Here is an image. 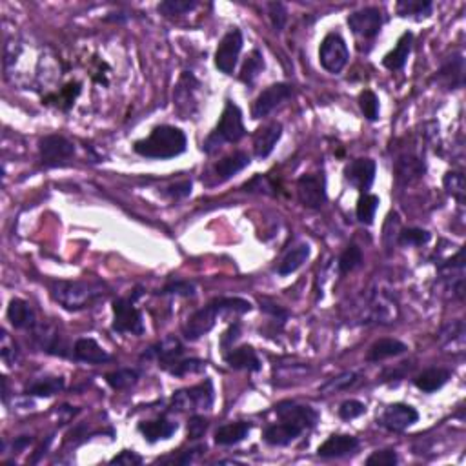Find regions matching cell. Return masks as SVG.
I'll list each match as a JSON object with an SVG mask.
<instances>
[{
    "label": "cell",
    "mask_w": 466,
    "mask_h": 466,
    "mask_svg": "<svg viewBox=\"0 0 466 466\" xmlns=\"http://www.w3.org/2000/svg\"><path fill=\"white\" fill-rule=\"evenodd\" d=\"M31 443H33V437H18V439H15V443H13V452H21V450H24L25 446H30Z\"/></svg>",
    "instance_id": "obj_56"
},
{
    "label": "cell",
    "mask_w": 466,
    "mask_h": 466,
    "mask_svg": "<svg viewBox=\"0 0 466 466\" xmlns=\"http://www.w3.org/2000/svg\"><path fill=\"white\" fill-rule=\"evenodd\" d=\"M221 317V308H219V301H212L208 306L197 309L195 314L191 315L184 324V337L188 341H197L203 335L210 334L215 326L217 319Z\"/></svg>",
    "instance_id": "obj_7"
},
{
    "label": "cell",
    "mask_w": 466,
    "mask_h": 466,
    "mask_svg": "<svg viewBox=\"0 0 466 466\" xmlns=\"http://www.w3.org/2000/svg\"><path fill=\"white\" fill-rule=\"evenodd\" d=\"M140 462H142V458H139L133 452H127V450H124L117 458L111 459V465H140Z\"/></svg>",
    "instance_id": "obj_54"
},
{
    "label": "cell",
    "mask_w": 466,
    "mask_h": 466,
    "mask_svg": "<svg viewBox=\"0 0 466 466\" xmlns=\"http://www.w3.org/2000/svg\"><path fill=\"white\" fill-rule=\"evenodd\" d=\"M250 162H251V159L248 153L233 152L217 162L213 170H215V175L219 181H228V178H232L233 175H237L239 171H242L244 168H248Z\"/></svg>",
    "instance_id": "obj_21"
},
{
    "label": "cell",
    "mask_w": 466,
    "mask_h": 466,
    "mask_svg": "<svg viewBox=\"0 0 466 466\" xmlns=\"http://www.w3.org/2000/svg\"><path fill=\"white\" fill-rule=\"evenodd\" d=\"M79 93H81V84H79V82H75V84H73V82H72V84H68L66 88L62 89V93H60V101L66 102V108H69Z\"/></svg>",
    "instance_id": "obj_53"
},
{
    "label": "cell",
    "mask_w": 466,
    "mask_h": 466,
    "mask_svg": "<svg viewBox=\"0 0 466 466\" xmlns=\"http://www.w3.org/2000/svg\"><path fill=\"white\" fill-rule=\"evenodd\" d=\"M356 382H357V373L346 372L337 375V377H331L330 381L324 382V385L319 388V392H322V394H334V392L346 390V388H350V386L356 385Z\"/></svg>",
    "instance_id": "obj_38"
},
{
    "label": "cell",
    "mask_w": 466,
    "mask_h": 466,
    "mask_svg": "<svg viewBox=\"0 0 466 466\" xmlns=\"http://www.w3.org/2000/svg\"><path fill=\"white\" fill-rule=\"evenodd\" d=\"M445 188L448 191L450 195L458 199L459 203H465V195H466V183H465V175L459 174V171H448L445 175Z\"/></svg>",
    "instance_id": "obj_37"
},
{
    "label": "cell",
    "mask_w": 466,
    "mask_h": 466,
    "mask_svg": "<svg viewBox=\"0 0 466 466\" xmlns=\"http://www.w3.org/2000/svg\"><path fill=\"white\" fill-rule=\"evenodd\" d=\"M359 108L368 120L379 119V98L377 95L370 91V89H365V91L359 95Z\"/></svg>",
    "instance_id": "obj_39"
},
{
    "label": "cell",
    "mask_w": 466,
    "mask_h": 466,
    "mask_svg": "<svg viewBox=\"0 0 466 466\" xmlns=\"http://www.w3.org/2000/svg\"><path fill=\"white\" fill-rule=\"evenodd\" d=\"M225 360L233 370H248V372H258L261 370V360H258L257 352L248 344L226 353Z\"/></svg>",
    "instance_id": "obj_23"
},
{
    "label": "cell",
    "mask_w": 466,
    "mask_h": 466,
    "mask_svg": "<svg viewBox=\"0 0 466 466\" xmlns=\"http://www.w3.org/2000/svg\"><path fill=\"white\" fill-rule=\"evenodd\" d=\"M250 424L242 423V421L225 424V426H221V428L215 432V443L221 446L237 445V443H241L242 439L250 433Z\"/></svg>",
    "instance_id": "obj_28"
},
{
    "label": "cell",
    "mask_w": 466,
    "mask_h": 466,
    "mask_svg": "<svg viewBox=\"0 0 466 466\" xmlns=\"http://www.w3.org/2000/svg\"><path fill=\"white\" fill-rule=\"evenodd\" d=\"M239 331H241V326H239V324H233V326L229 328L228 331H226L225 337H222V346H229V344H232L233 341L237 339Z\"/></svg>",
    "instance_id": "obj_55"
},
{
    "label": "cell",
    "mask_w": 466,
    "mask_h": 466,
    "mask_svg": "<svg viewBox=\"0 0 466 466\" xmlns=\"http://www.w3.org/2000/svg\"><path fill=\"white\" fill-rule=\"evenodd\" d=\"M186 144L188 140L183 130L164 124V126L155 127L146 139L137 140L133 149L140 157L166 161V159L178 157L181 153L186 152Z\"/></svg>",
    "instance_id": "obj_1"
},
{
    "label": "cell",
    "mask_w": 466,
    "mask_h": 466,
    "mask_svg": "<svg viewBox=\"0 0 466 466\" xmlns=\"http://www.w3.org/2000/svg\"><path fill=\"white\" fill-rule=\"evenodd\" d=\"M268 15H270V21L271 24H273V28H275V31H283L284 25H286V8H284V4H280V2H271V4H268Z\"/></svg>",
    "instance_id": "obj_46"
},
{
    "label": "cell",
    "mask_w": 466,
    "mask_h": 466,
    "mask_svg": "<svg viewBox=\"0 0 466 466\" xmlns=\"http://www.w3.org/2000/svg\"><path fill=\"white\" fill-rule=\"evenodd\" d=\"M242 33L241 30H232L222 37L221 44L215 51V66L226 75H232L235 66H237L239 55L242 51Z\"/></svg>",
    "instance_id": "obj_9"
},
{
    "label": "cell",
    "mask_w": 466,
    "mask_h": 466,
    "mask_svg": "<svg viewBox=\"0 0 466 466\" xmlns=\"http://www.w3.org/2000/svg\"><path fill=\"white\" fill-rule=\"evenodd\" d=\"M73 353H75L76 359L88 363V365H101V363H106V360L111 359L110 353L97 341L89 339V337H82V339L76 341Z\"/></svg>",
    "instance_id": "obj_20"
},
{
    "label": "cell",
    "mask_w": 466,
    "mask_h": 466,
    "mask_svg": "<svg viewBox=\"0 0 466 466\" xmlns=\"http://www.w3.org/2000/svg\"><path fill=\"white\" fill-rule=\"evenodd\" d=\"M297 197L302 206L312 210L321 208L326 203V183L319 174H306L297 181Z\"/></svg>",
    "instance_id": "obj_8"
},
{
    "label": "cell",
    "mask_w": 466,
    "mask_h": 466,
    "mask_svg": "<svg viewBox=\"0 0 466 466\" xmlns=\"http://www.w3.org/2000/svg\"><path fill=\"white\" fill-rule=\"evenodd\" d=\"M423 171H424V168H423V164H421L419 161H417V159H403V161L399 162V166H397V174H399V177L403 178V177H407V178H410V177H419V175H423Z\"/></svg>",
    "instance_id": "obj_47"
},
{
    "label": "cell",
    "mask_w": 466,
    "mask_h": 466,
    "mask_svg": "<svg viewBox=\"0 0 466 466\" xmlns=\"http://www.w3.org/2000/svg\"><path fill=\"white\" fill-rule=\"evenodd\" d=\"M348 59H350L348 46L339 33H328L326 37L322 38L319 60H321V66L328 73L343 72L344 66L348 64Z\"/></svg>",
    "instance_id": "obj_5"
},
{
    "label": "cell",
    "mask_w": 466,
    "mask_h": 466,
    "mask_svg": "<svg viewBox=\"0 0 466 466\" xmlns=\"http://www.w3.org/2000/svg\"><path fill=\"white\" fill-rule=\"evenodd\" d=\"M432 235L426 229L421 228H408L399 233V244L403 246H423L428 244Z\"/></svg>",
    "instance_id": "obj_40"
},
{
    "label": "cell",
    "mask_w": 466,
    "mask_h": 466,
    "mask_svg": "<svg viewBox=\"0 0 466 466\" xmlns=\"http://www.w3.org/2000/svg\"><path fill=\"white\" fill-rule=\"evenodd\" d=\"M197 8L195 0H166L159 4V13L162 15H184V13H190L191 9Z\"/></svg>",
    "instance_id": "obj_42"
},
{
    "label": "cell",
    "mask_w": 466,
    "mask_h": 466,
    "mask_svg": "<svg viewBox=\"0 0 466 466\" xmlns=\"http://www.w3.org/2000/svg\"><path fill=\"white\" fill-rule=\"evenodd\" d=\"M166 195L170 199H186L188 195H191V183L190 181H183V183L171 184L170 188H166Z\"/></svg>",
    "instance_id": "obj_51"
},
{
    "label": "cell",
    "mask_w": 466,
    "mask_h": 466,
    "mask_svg": "<svg viewBox=\"0 0 466 466\" xmlns=\"http://www.w3.org/2000/svg\"><path fill=\"white\" fill-rule=\"evenodd\" d=\"M408 350L407 344L399 339H379L370 346L368 353H366V359L370 363H379V360L390 359V357H397L401 353H404Z\"/></svg>",
    "instance_id": "obj_25"
},
{
    "label": "cell",
    "mask_w": 466,
    "mask_h": 466,
    "mask_svg": "<svg viewBox=\"0 0 466 466\" xmlns=\"http://www.w3.org/2000/svg\"><path fill=\"white\" fill-rule=\"evenodd\" d=\"M244 190L246 191H264V193H270V195H273V186L270 184V181H268L264 175H257L255 178H251L250 183L244 184Z\"/></svg>",
    "instance_id": "obj_52"
},
{
    "label": "cell",
    "mask_w": 466,
    "mask_h": 466,
    "mask_svg": "<svg viewBox=\"0 0 466 466\" xmlns=\"http://www.w3.org/2000/svg\"><path fill=\"white\" fill-rule=\"evenodd\" d=\"M162 295H184V297H191L195 293V286L186 280H177V283H170L166 284L164 288L161 290Z\"/></svg>",
    "instance_id": "obj_48"
},
{
    "label": "cell",
    "mask_w": 466,
    "mask_h": 466,
    "mask_svg": "<svg viewBox=\"0 0 466 466\" xmlns=\"http://www.w3.org/2000/svg\"><path fill=\"white\" fill-rule=\"evenodd\" d=\"M302 432L305 430L301 426L288 423V421H280L279 424H271L264 430V441L271 446H286L295 441Z\"/></svg>",
    "instance_id": "obj_19"
},
{
    "label": "cell",
    "mask_w": 466,
    "mask_h": 466,
    "mask_svg": "<svg viewBox=\"0 0 466 466\" xmlns=\"http://www.w3.org/2000/svg\"><path fill=\"white\" fill-rule=\"evenodd\" d=\"M40 159L46 166H57L75 155V146L62 135H47L38 142Z\"/></svg>",
    "instance_id": "obj_12"
},
{
    "label": "cell",
    "mask_w": 466,
    "mask_h": 466,
    "mask_svg": "<svg viewBox=\"0 0 466 466\" xmlns=\"http://www.w3.org/2000/svg\"><path fill=\"white\" fill-rule=\"evenodd\" d=\"M280 135H283V124L280 123H270L257 130L254 137L255 157L266 159L277 146Z\"/></svg>",
    "instance_id": "obj_18"
},
{
    "label": "cell",
    "mask_w": 466,
    "mask_h": 466,
    "mask_svg": "<svg viewBox=\"0 0 466 466\" xmlns=\"http://www.w3.org/2000/svg\"><path fill=\"white\" fill-rule=\"evenodd\" d=\"M366 411V407L360 401H356V399H350V401H344L343 404L339 407V417L344 421H352L360 417Z\"/></svg>",
    "instance_id": "obj_44"
},
{
    "label": "cell",
    "mask_w": 466,
    "mask_h": 466,
    "mask_svg": "<svg viewBox=\"0 0 466 466\" xmlns=\"http://www.w3.org/2000/svg\"><path fill=\"white\" fill-rule=\"evenodd\" d=\"M275 414L280 421H288V423L301 426L302 430L314 428L319 421V414L309 407H302V404L292 403V401H283L275 407Z\"/></svg>",
    "instance_id": "obj_15"
},
{
    "label": "cell",
    "mask_w": 466,
    "mask_h": 466,
    "mask_svg": "<svg viewBox=\"0 0 466 466\" xmlns=\"http://www.w3.org/2000/svg\"><path fill=\"white\" fill-rule=\"evenodd\" d=\"M448 379H450V370L428 368L414 379V385H416L419 390L426 392V394H432V392L441 390L443 386L448 382Z\"/></svg>",
    "instance_id": "obj_27"
},
{
    "label": "cell",
    "mask_w": 466,
    "mask_h": 466,
    "mask_svg": "<svg viewBox=\"0 0 466 466\" xmlns=\"http://www.w3.org/2000/svg\"><path fill=\"white\" fill-rule=\"evenodd\" d=\"M411 44H414V35H411L410 31L401 35V38L397 40V46L382 59L385 68L392 69V72L403 69L404 64L408 62V57H410L411 53Z\"/></svg>",
    "instance_id": "obj_24"
},
{
    "label": "cell",
    "mask_w": 466,
    "mask_h": 466,
    "mask_svg": "<svg viewBox=\"0 0 466 466\" xmlns=\"http://www.w3.org/2000/svg\"><path fill=\"white\" fill-rule=\"evenodd\" d=\"M359 448V439L353 436H331L317 448L319 458L337 459L353 454Z\"/></svg>",
    "instance_id": "obj_16"
},
{
    "label": "cell",
    "mask_w": 466,
    "mask_h": 466,
    "mask_svg": "<svg viewBox=\"0 0 466 466\" xmlns=\"http://www.w3.org/2000/svg\"><path fill=\"white\" fill-rule=\"evenodd\" d=\"M375 170H377V166H375V161H372V159H356V161H352L344 168V178L353 188H357L360 193H368L373 181H375Z\"/></svg>",
    "instance_id": "obj_14"
},
{
    "label": "cell",
    "mask_w": 466,
    "mask_h": 466,
    "mask_svg": "<svg viewBox=\"0 0 466 466\" xmlns=\"http://www.w3.org/2000/svg\"><path fill=\"white\" fill-rule=\"evenodd\" d=\"M350 30L363 38L377 37L382 28V13L379 8H363L348 17Z\"/></svg>",
    "instance_id": "obj_13"
},
{
    "label": "cell",
    "mask_w": 466,
    "mask_h": 466,
    "mask_svg": "<svg viewBox=\"0 0 466 466\" xmlns=\"http://www.w3.org/2000/svg\"><path fill=\"white\" fill-rule=\"evenodd\" d=\"M213 404V385L212 381H204L197 386H191L186 390L175 392L171 397L174 410H208Z\"/></svg>",
    "instance_id": "obj_4"
},
{
    "label": "cell",
    "mask_w": 466,
    "mask_h": 466,
    "mask_svg": "<svg viewBox=\"0 0 466 466\" xmlns=\"http://www.w3.org/2000/svg\"><path fill=\"white\" fill-rule=\"evenodd\" d=\"M177 428L178 424L171 419H166V417H161V419L155 421H146V423L139 424V432L142 433L146 441L149 443L170 439V437L177 432Z\"/></svg>",
    "instance_id": "obj_22"
},
{
    "label": "cell",
    "mask_w": 466,
    "mask_h": 466,
    "mask_svg": "<svg viewBox=\"0 0 466 466\" xmlns=\"http://www.w3.org/2000/svg\"><path fill=\"white\" fill-rule=\"evenodd\" d=\"M62 390H64L62 377H44L31 382V385L25 388V394L37 395V397H51V395L59 394V392Z\"/></svg>",
    "instance_id": "obj_31"
},
{
    "label": "cell",
    "mask_w": 466,
    "mask_h": 466,
    "mask_svg": "<svg viewBox=\"0 0 466 466\" xmlns=\"http://www.w3.org/2000/svg\"><path fill=\"white\" fill-rule=\"evenodd\" d=\"M379 208V197L372 195V193H363L357 200V219L363 225H372L375 212Z\"/></svg>",
    "instance_id": "obj_34"
},
{
    "label": "cell",
    "mask_w": 466,
    "mask_h": 466,
    "mask_svg": "<svg viewBox=\"0 0 466 466\" xmlns=\"http://www.w3.org/2000/svg\"><path fill=\"white\" fill-rule=\"evenodd\" d=\"M293 95V89L290 84H271L270 88H266L263 93L258 95L254 102V108H251V117L254 119H264L271 111L279 108L280 104L288 101Z\"/></svg>",
    "instance_id": "obj_10"
},
{
    "label": "cell",
    "mask_w": 466,
    "mask_h": 466,
    "mask_svg": "<svg viewBox=\"0 0 466 466\" xmlns=\"http://www.w3.org/2000/svg\"><path fill=\"white\" fill-rule=\"evenodd\" d=\"M183 352L184 348L183 344H181V341L175 339V337H168V339L161 341L159 344L149 348L142 357H144V359H157L159 363L168 370L174 363H177V360L181 359Z\"/></svg>",
    "instance_id": "obj_17"
},
{
    "label": "cell",
    "mask_w": 466,
    "mask_h": 466,
    "mask_svg": "<svg viewBox=\"0 0 466 466\" xmlns=\"http://www.w3.org/2000/svg\"><path fill=\"white\" fill-rule=\"evenodd\" d=\"M35 337H37V341L40 343V348H44L46 352L50 353H55V356H64V344L62 341H60V334L55 330V328L51 326H38L37 330H35Z\"/></svg>",
    "instance_id": "obj_30"
},
{
    "label": "cell",
    "mask_w": 466,
    "mask_h": 466,
    "mask_svg": "<svg viewBox=\"0 0 466 466\" xmlns=\"http://www.w3.org/2000/svg\"><path fill=\"white\" fill-rule=\"evenodd\" d=\"M0 353H2V359H4L9 366H13L15 363H17V359H18L17 344L9 339V335L6 334V331H2V352Z\"/></svg>",
    "instance_id": "obj_49"
},
{
    "label": "cell",
    "mask_w": 466,
    "mask_h": 466,
    "mask_svg": "<svg viewBox=\"0 0 466 466\" xmlns=\"http://www.w3.org/2000/svg\"><path fill=\"white\" fill-rule=\"evenodd\" d=\"M309 257V246L308 244H299L295 246L292 251L286 254V257L283 258V263L279 264L277 271H279V275H290L293 271H297L302 264L308 261Z\"/></svg>",
    "instance_id": "obj_29"
},
{
    "label": "cell",
    "mask_w": 466,
    "mask_h": 466,
    "mask_svg": "<svg viewBox=\"0 0 466 466\" xmlns=\"http://www.w3.org/2000/svg\"><path fill=\"white\" fill-rule=\"evenodd\" d=\"M139 379V372L133 368H124L111 372L106 375V382L113 388V390H126L132 385H135Z\"/></svg>",
    "instance_id": "obj_35"
},
{
    "label": "cell",
    "mask_w": 466,
    "mask_h": 466,
    "mask_svg": "<svg viewBox=\"0 0 466 466\" xmlns=\"http://www.w3.org/2000/svg\"><path fill=\"white\" fill-rule=\"evenodd\" d=\"M263 69H264L263 53L258 50H254L250 55H248V59H246L244 66H242L241 81L244 82V84L251 86L255 81H257V76L263 73Z\"/></svg>",
    "instance_id": "obj_32"
},
{
    "label": "cell",
    "mask_w": 466,
    "mask_h": 466,
    "mask_svg": "<svg viewBox=\"0 0 466 466\" xmlns=\"http://www.w3.org/2000/svg\"><path fill=\"white\" fill-rule=\"evenodd\" d=\"M8 319L13 326L18 330H28V328L37 326V319H35L33 309L22 299H13L8 306Z\"/></svg>",
    "instance_id": "obj_26"
},
{
    "label": "cell",
    "mask_w": 466,
    "mask_h": 466,
    "mask_svg": "<svg viewBox=\"0 0 466 466\" xmlns=\"http://www.w3.org/2000/svg\"><path fill=\"white\" fill-rule=\"evenodd\" d=\"M432 8V2H428V0H401V2H397V13L401 17H428Z\"/></svg>",
    "instance_id": "obj_33"
},
{
    "label": "cell",
    "mask_w": 466,
    "mask_h": 466,
    "mask_svg": "<svg viewBox=\"0 0 466 466\" xmlns=\"http://www.w3.org/2000/svg\"><path fill=\"white\" fill-rule=\"evenodd\" d=\"M206 368V363L199 359H178L177 363L168 368V372L171 375H177V377H183V375H188V373H199Z\"/></svg>",
    "instance_id": "obj_43"
},
{
    "label": "cell",
    "mask_w": 466,
    "mask_h": 466,
    "mask_svg": "<svg viewBox=\"0 0 466 466\" xmlns=\"http://www.w3.org/2000/svg\"><path fill=\"white\" fill-rule=\"evenodd\" d=\"M465 62H462V57L461 55H454L452 59L448 60V64H446L445 68L439 72V75L441 76H450L452 75V81H450V86L452 88H459V86H462V72H465Z\"/></svg>",
    "instance_id": "obj_41"
},
{
    "label": "cell",
    "mask_w": 466,
    "mask_h": 466,
    "mask_svg": "<svg viewBox=\"0 0 466 466\" xmlns=\"http://www.w3.org/2000/svg\"><path fill=\"white\" fill-rule=\"evenodd\" d=\"M244 135L246 127L244 123H242V111L239 110L237 104H233L232 101H228L221 113L219 124H217L215 130L210 133L208 139L204 140L203 149L212 155L217 149L222 148L226 142L235 144V142H239L241 139H244Z\"/></svg>",
    "instance_id": "obj_3"
},
{
    "label": "cell",
    "mask_w": 466,
    "mask_h": 466,
    "mask_svg": "<svg viewBox=\"0 0 466 466\" xmlns=\"http://www.w3.org/2000/svg\"><path fill=\"white\" fill-rule=\"evenodd\" d=\"M360 264H363V251H360L357 244H350L339 257L341 275H346V273L353 271L356 268H359Z\"/></svg>",
    "instance_id": "obj_36"
},
{
    "label": "cell",
    "mask_w": 466,
    "mask_h": 466,
    "mask_svg": "<svg viewBox=\"0 0 466 466\" xmlns=\"http://www.w3.org/2000/svg\"><path fill=\"white\" fill-rule=\"evenodd\" d=\"M113 331L117 334H144L142 314L133 305V299H117L113 302Z\"/></svg>",
    "instance_id": "obj_6"
},
{
    "label": "cell",
    "mask_w": 466,
    "mask_h": 466,
    "mask_svg": "<svg viewBox=\"0 0 466 466\" xmlns=\"http://www.w3.org/2000/svg\"><path fill=\"white\" fill-rule=\"evenodd\" d=\"M399 462L397 454H395L394 450H377V452H373L368 459H366V465L368 466H395Z\"/></svg>",
    "instance_id": "obj_45"
},
{
    "label": "cell",
    "mask_w": 466,
    "mask_h": 466,
    "mask_svg": "<svg viewBox=\"0 0 466 466\" xmlns=\"http://www.w3.org/2000/svg\"><path fill=\"white\" fill-rule=\"evenodd\" d=\"M50 290L51 297L69 312L89 308L106 295L104 284L88 283V280H53Z\"/></svg>",
    "instance_id": "obj_2"
},
{
    "label": "cell",
    "mask_w": 466,
    "mask_h": 466,
    "mask_svg": "<svg viewBox=\"0 0 466 466\" xmlns=\"http://www.w3.org/2000/svg\"><path fill=\"white\" fill-rule=\"evenodd\" d=\"M419 421V411L410 404L395 403L390 404L382 411V416L379 417V424L388 432H404L410 428L411 424H416Z\"/></svg>",
    "instance_id": "obj_11"
},
{
    "label": "cell",
    "mask_w": 466,
    "mask_h": 466,
    "mask_svg": "<svg viewBox=\"0 0 466 466\" xmlns=\"http://www.w3.org/2000/svg\"><path fill=\"white\" fill-rule=\"evenodd\" d=\"M208 430V421L203 416H193L188 423V437L190 439H200Z\"/></svg>",
    "instance_id": "obj_50"
}]
</instances>
